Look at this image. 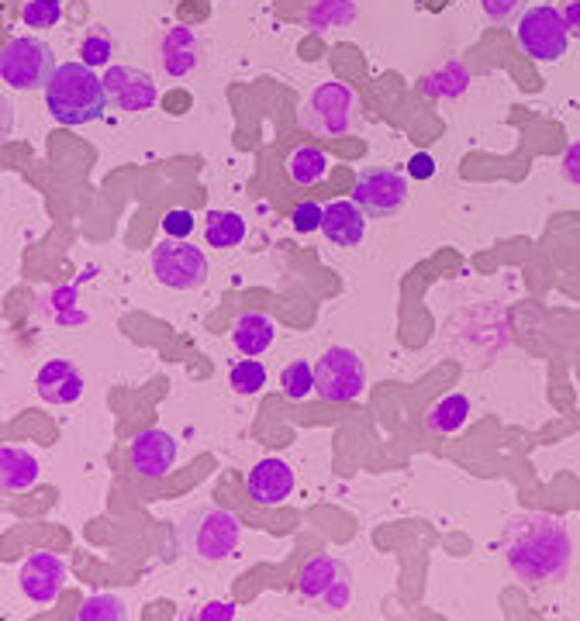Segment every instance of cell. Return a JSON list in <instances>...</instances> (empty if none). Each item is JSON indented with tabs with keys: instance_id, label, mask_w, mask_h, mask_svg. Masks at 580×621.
Instances as JSON below:
<instances>
[{
	"instance_id": "836d02e7",
	"label": "cell",
	"mask_w": 580,
	"mask_h": 621,
	"mask_svg": "<svg viewBox=\"0 0 580 621\" xmlns=\"http://www.w3.org/2000/svg\"><path fill=\"white\" fill-rule=\"evenodd\" d=\"M197 618H201V621H232L235 605H232V600H211V605H205L201 611H197Z\"/></svg>"
},
{
	"instance_id": "cb8c5ba5",
	"label": "cell",
	"mask_w": 580,
	"mask_h": 621,
	"mask_svg": "<svg viewBox=\"0 0 580 621\" xmlns=\"http://www.w3.org/2000/svg\"><path fill=\"white\" fill-rule=\"evenodd\" d=\"M467 84H470V76H467V70H464V63H456V59H449L446 66H439L432 76H425V94L429 97H459L467 90Z\"/></svg>"
},
{
	"instance_id": "44dd1931",
	"label": "cell",
	"mask_w": 580,
	"mask_h": 621,
	"mask_svg": "<svg viewBox=\"0 0 580 621\" xmlns=\"http://www.w3.org/2000/svg\"><path fill=\"white\" fill-rule=\"evenodd\" d=\"M470 418V400L464 394H446L439 405H432L429 418H425V429L432 435H453L467 425Z\"/></svg>"
},
{
	"instance_id": "8992f818",
	"label": "cell",
	"mask_w": 580,
	"mask_h": 621,
	"mask_svg": "<svg viewBox=\"0 0 580 621\" xmlns=\"http://www.w3.org/2000/svg\"><path fill=\"white\" fill-rule=\"evenodd\" d=\"M367 387V367L353 349H325L322 359L314 363V394L335 400V405H349Z\"/></svg>"
},
{
	"instance_id": "2e32d148",
	"label": "cell",
	"mask_w": 580,
	"mask_h": 621,
	"mask_svg": "<svg viewBox=\"0 0 580 621\" xmlns=\"http://www.w3.org/2000/svg\"><path fill=\"white\" fill-rule=\"evenodd\" d=\"M159 63L170 76H187L201 63V38L190 28H170L159 42Z\"/></svg>"
},
{
	"instance_id": "4fadbf2b",
	"label": "cell",
	"mask_w": 580,
	"mask_h": 621,
	"mask_svg": "<svg viewBox=\"0 0 580 621\" xmlns=\"http://www.w3.org/2000/svg\"><path fill=\"white\" fill-rule=\"evenodd\" d=\"M246 490H249V497L256 500V505H263V508L284 505V500L291 497V490H294V470L276 456L259 459V463L246 476Z\"/></svg>"
},
{
	"instance_id": "f546056e",
	"label": "cell",
	"mask_w": 580,
	"mask_h": 621,
	"mask_svg": "<svg viewBox=\"0 0 580 621\" xmlns=\"http://www.w3.org/2000/svg\"><path fill=\"white\" fill-rule=\"evenodd\" d=\"M480 8H484L488 22L508 28V25H515V22H518V17H522L526 0H480Z\"/></svg>"
},
{
	"instance_id": "4dcf8cb0",
	"label": "cell",
	"mask_w": 580,
	"mask_h": 621,
	"mask_svg": "<svg viewBox=\"0 0 580 621\" xmlns=\"http://www.w3.org/2000/svg\"><path fill=\"white\" fill-rule=\"evenodd\" d=\"M322 214H325V208H318L314 200H305V204L294 208L291 222L301 235H311V232H322Z\"/></svg>"
},
{
	"instance_id": "9c48e42d",
	"label": "cell",
	"mask_w": 580,
	"mask_h": 621,
	"mask_svg": "<svg viewBox=\"0 0 580 621\" xmlns=\"http://www.w3.org/2000/svg\"><path fill=\"white\" fill-rule=\"evenodd\" d=\"M353 200L367 211V218H391L405 208L408 200V179L387 166H370L356 176Z\"/></svg>"
},
{
	"instance_id": "8fae6325",
	"label": "cell",
	"mask_w": 580,
	"mask_h": 621,
	"mask_svg": "<svg viewBox=\"0 0 580 621\" xmlns=\"http://www.w3.org/2000/svg\"><path fill=\"white\" fill-rule=\"evenodd\" d=\"M132 470L138 476H149V480H159L166 476L176 463V443L173 435L163 432V429H149V432H138L132 438Z\"/></svg>"
},
{
	"instance_id": "6da1fadb",
	"label": "cell",
	"mask_w": 580,
	"mask_h": 621,
	"mask_svg": "<svg viewBox=\"0 0 580 621\" xmlns=\"http://www.w3.org/2000/svg\"><path fill=\"white\" fill-rule=\"evenodd\" d=\"M505 559L511 573L529 587H546L564 580L573 559V543L567 525L556 514L526 511L515 514L502 535Z\"/></svg>"
},
{
	"instance_id": "83f0119b",
	"label": "cell",
	"mask_w": 580,
	"mask_h": 621,
	"mask_svg": "<svg viewBox=\"0 0 580 621\" xmlns=\"http://www.w3.org/2000/svg\"><path fill=\"white\" fill-rule=\"evenodd\" d=\"M114 52V42L108 32H90L84 42H79V63H87L90 70L94 66H108V59Z\"/></svg>"
},
{
	"instance_id": "d6a6232c",
	"label": "cell",
	"mask_w": 580,
	"mask_h": 621,
	"mask_svg": "<svg viewBox=\"0 0 580 621\" xmlns=\"http://www.w3.org/2000/svg\"><path fill=\"white\" fill-rule=\"evenodd\" d=\"M408 176L411 179H432L435 176V159L429 152H415L408 159Z\"/></svg>"
},
{
	"instance_id": "3957f363",
	"label": "cell",
	"mask_w": 580,
	"mask_h": 621,
	"mask_svg": "<svg viewBox=\"0 0 580 621\" xmlns=\"http://www.w3.org/2000/svg\"><path fill=\"white\" fill-rule=\"evenodd\" d=\"M238 538H243V525L225 508H205L180 525V543H184L190 556L205 559V563H218V559L232 556Z\"/></svg>"
},
{
	"instance_id": "30bf717a",
	"label": "cell",
	"mask_w": 580,
	"mask_h": 621,
	"mask_svg": "<svg viewBox=\"0 0 580 621\" xmlns=\"http://www.w3.org/2000/svg\"><path fill=\"white\" fill-rule=\"evenodd\" d=\"M22 591L35 605H52L66 587V563L55 552H32L22 563Z\"/></svg>"
},
{
	"instance_id": "1f68e13d",
	"label": "cell",
	"mask_w": 580,
	"mask_h": 621,
	"mask_svg": "<svg viewBox=\"0 0 580 621\" xmlns=\"http://www.w3.org/2000/svg\"><path fill=\"white\" fill-rule=\"evenodd\" d=\"M194 214L190 211H166L163 214V232L166 238H187L194 232Z\"/></svg>"
},
{
	"instance_id": "7c38bea8",
	"label": "cell",
	"mask_w": 580,
	"mask_h": 621,
	"mask_svg": "<svg viewBox=\"0 0 580 621\" xmlns=\"http://www.w3.org/2000/svg\"><path fill=\"white\" fill-rule=\"evenodd\" d=\"M104 87L122 111H149L159 100L156 79L135 66H111L104 73Z\"/></svg>"
},
{
	"instance_id": "d6986e66",
	"label": "cell",
	"mask_w": 580,
	"mask_h": 621,
	"mask_svg": "<svg viewBox=\"0 0 580 621\" xmlns=\"http://www.w3.org/2000/svg\"><path fill=\"white\" fill-rule=\"evenodd\" d=\"M0 480H4V490L22 494L38 484V459L28 449L4 446L0 449Z\"/></svg>"
},
{
	"instance_id": "5bb4252c",
	"label": "cell",
	"mask_w": 580,
	"mask_h": 621,
	"mask_svg": "<svg viewBox=\"0 0 580 621\" xmlns=\"http://www.w3.org/2000/svg\"><path fill=\"white\" fill-rule=\"evenodd\" d=\"M322 235L338 249H353L367 238V211L356 200H332L322 214Z\"/></svg>"
},
{
	"instance_id": "52a82bcc",
	"label": "cell",
	"mask_w": 580,
	"mask_h": 621,
	"mask_svg": "<svg viewBox=\"0 0 580 621\" xmlns=\"http://www.w3.org/2000/svg\"><path fill=\"white\" fill-rule=\"evenodd\" d=\"M152 273L163 287L173 290H197L208 280V259L205 252L184 243V238H166L152 249Z\"/></svg>"
},
{
	"instance_id": "d4e9b609",
	"label": "cell",
	"mask_w": 580,
	"mask_h": 621,
	"mask_svg": "<svg viewBox=\"0 0 580 621\" xmlns=\"http://www.w3.org/2000/svg\"><path fill=\"white\" fill-rule=\"evenodd\" d=\"M280 390L291 400H305L314 390V370L305 359H291V363L280 370Z\"/></svg>"
},
{
	"instance_id": "d590c367",
	"label": "cell",
	"mask_w": 580,
	"mask_h": 621,
	"mask_svg": "<svg viewBox=\"0 0 580 621\" xmlns=\"http://www.w3.org/2000/svg\"><path fill=\"white\" fill-rule=\"evenodd\" d=\"M564 22H567L570 35L580 38V0H570V4L564 8Z\"/></svg>"
},
{
	"instance_id": "e0dca14e",
	"label": "cell",
	"mask_w": 580,
	"mask_h": 621,
	"mask_svg": "<svg viewBox=\"0 0 580 621\" xmlns=\"http://www.w3.org/2000/svg\"><path fill=\"white\" fill-rule=\"evenodd\" d=\"M276 338V325L273 318L263 311H246L235 318L232 325V346L243 356H263Z\"/></svg>"
},
{
	"instance_id": "9a60e30c",
	"label": "cell",
	"mask_w": 580,
	"mask_h": 621,
	"mask_svg": "<svg viewBox=\"0 0 580 621\" xmlns=\"http://www.w3.org/2000/svg\"><path fill=\"white\" fill-rule=\"evenodd\" d=\"M35 390L46 405H73L84 397V376L70 359H49L35 376Z\"/></svg>"
},
{
	"instance_id": "e575fe53",
	"label": "cell",
	"mask_w": 580,
	"mask_h": 621,
	"mask_svg": "<svg viewBox=\"0 0 580 621\" xmlns=\"http://www.w3.org/2000/svg\"><path fill=\"white\" fill-rule=\"evenodd\" d=\"M564 176L570 179L573 187H580V142H573V146L564 152Z\"/></svg>"
},
{
	"instance_id": "7a4b0ae2",
	"label": "cell",
	"mask_w": 580,
	"mask_h": 621,
	"mask_svg": "<svg viewBox=\"0 0 580 621\" xmlns=\"http://www.w3.org/2000/svg\"><path fill=\"white\" fill-rule=\"evenodd\" d=\"M46 104L59 125H90L101 122L111 94L104 87V76H97L87 63H59L46 84Z\"/></svg>"
},
{
	"instance_id": "ba28073f",
	"label": "cell",
	"mask_w": 580,
	"mask_h": 621,
	"mask_svg": "<svg viewBox=\"0 0 580 621\" xmlns=\"http://www.w3.org/2000/svg\"><path fill=\"white\" fill-rule=\"evenodd\" d=\"M356 117V94L346 84L325 79L318 84L301 111V122L318 135H346Z\"/></svg>"
},
{
	"instance_id": "ac0fdd59",
	"label": "cell",
	"mask_w": 580,
	"mask_h": 621,
	"mask_svg": "<svg viewBox=\"0 0 580 621\" xmlns=\"http://www.w3.org/2000/svg\"><path fill=\"white\" fill-rule=\"evenodd\" d=\"M343 576H346V567L338 563V559H332L325 552L311 556L305 563V570H301V576H297V591H301L305 597H311V600H322Z\"/></svg>"
},
{
	"instance_id": "ffe728a7",
	"label": "cell",
	"mask_w": 580,
	"mask_h": 621,
	"mask_svg": "<svg viewBox=\"0 0 580 621\" xmlns=\"http://www.w3.org/2000/svg\"><path fill=\"white\" fill-rule=\"evenodd\" d=\"M287 176L294 179L297 187H314L329 176V156L318 146H301L294 149L287 159Z\"/></svg>"
},
{
	"instance_id": "5b68a950",
	"label": "cell",
	"mask_w": 580,
	"mask_h": 621,
	"mask_svg": "<svg viewBox=\"0 0 580 621\" xmlns=\"http://www.w3.org/2000/svg\"><path fill=\"white\" fill-rule=\"evenodd\" d=\"M55 73V55L42 38L17 35L0 52V76L11 90H46Z\"/></svg>"
},
{
	"instance_id": "277c9868",
	"label": "cell",
	"mask_w": 580,
	"mask_h": 621,
	"mask_svg": "<svg viewBox=\"0 0 580 621\" xmlns=\"http://www.w3.org/2000/svg\"><path fill=\"white\" fill-rule=\"evenodd\" d=\"M515 42L532 63H559V59L567 55V42H570L564 11H556L550 4L522 11V17L515 22Z\"/></svg>"
},
{
	"instance_id": "603a6c76",
	"label": "cell",
	"mask_w": 580,
	"mask_h": 621,
	"mask_svg": "<svg viewBox=\"0 0 580 621\" xmlns=\"http://www.w3.org/2000/svg\"><path fill=\"white\" fill-rule=\"evenodd\" d=\"M356 8L353 0H314L308 11V25L314 32H329V28H346L353 25Z\"/></svg>"
},
{
	"instance_id": "7402d4cb",
	"label": "cell",
	"mask_w": 580,
	"mask_h": 621,
	"mask_svg": "<svg viewBox=\"0 0 580 621\" xmlns=\"http://www.w3.org/2000/svg\"><path fill=\"white\" fill-rule=\"evenodd\" d=\"M205 238L211 249H235L246 238V222L235 211H208L205 218Z\"/></svg>"
},
{
	"instance_id": "4316f807",
	"label": "cell",
	"mask_w": 580,
	"mask_h": 621,
	"mask_svg": "<svg viewBox=\"0 0 580 621\" xmlns=\"http://www.w3.org/2000/svg\"><path fill=\"white\" fill-rule=\"evenodd\" d=\"M229 384L238 394H259L267 387V367L259 363L256 356H249V359H243V363H235L229 370Z\"/></svg>"
},
{
	"instance_id": "484cf974",
	"label": "cell",
	"mask_w": 580,
	"mask_h": 621,
	"mask_svg": "<svg viewBox=\"0 0 580 621\" xmlns=\"http://www.w3.org/2000/svg\"><path fill=\"white\" fill-rule=\"evenodd\" d=\"M79 621H125L128 611H125V600L114 597V594H94L87 597L84 605L76 611Z\"/></svg>"
},
{
	"instance_id": "f1b7e54d",
	"label": "cell",
	"mask_w": 580,
	"mask_h": 621,
	"mask_svg": "<svg viewBox=\"0 0 580 621\" xmlns=\"http://www.w3.org/2000/svg\"><path fill=\"white\" fill-rule=\"evenodd\" d=\"M59 17H63L59 0H28L22 8V22L28 28H52V25H59Z\"/></svg>"
}]
</instances>
